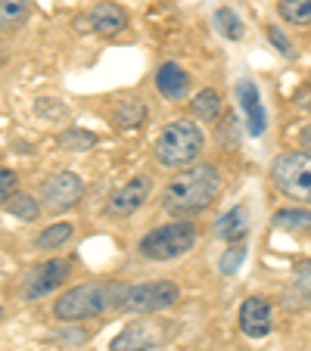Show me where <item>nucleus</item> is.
Returning a JSON list of instances; mask_svg holds the SVG:
<instances>
[{
  "label": "nucleus",
  "mask_w": 311,
  "mask_h": 351,
  "mask_svg": "<svg viewBox=\"0 0 311 351\" xmlns=\"http://www.w3.org/2000/svg\"><path fill=\"white\" fill-rule=\"evenodd\" d=\"M56 339H60V342L81 345V342H87V332L84 330H66V332H56Z\"/></svg>",
  "instance_id": "obj_29"
},
{
  "label": "nucleus",
  "mask_w": 311,
  "mask_h": 351,
  "mask_svg": "<svg viewBox=\"0 0 311 351\" xmlns=\"http://www.w3.org/2000/svg\"><path fill=\"white\" fill-rule=\"evenodd\" d=\"M156 90L165 99H184L190 90V78L178 62H162L159 72H156Z\"/></svg>",
  "instance_id": "obj_13"
},
{
  "label": "nucleus",
  "mask_w": 311,
  "mask_h": 351,
  "mask_svg": "<svg viewBox=\"0 0 311 351\" xmlns=\"http://www.w3.org/2000/svg\"><path fill=\"white\" fill-rule=\"evenodd\" d=\"M292 283H296V289L311 302V261L296 265V271H292Z\"/></svg>",
  "instance_id": "obj_27"
},
{
  "label": "nucleus",
  "mask_w": 311,
  "mask_h": 351,
  "mask_svg": "<svg viewBox=\"0 0 311 351\" xmlns=\"http://www.w3.org/2000/svg\"><path fill=\"white\" fill-rule=\"evenodd\" d=\"M193 243H196V227L187 221H172V224L152 227L150 233H143L137 252L150 261H172L190 252Z\"/></svg>",
  "instance_id": "obj_4"
},
{
  "label": "nucleus",
  "mask_w": 311,
  "mask_h": 351,
  "mask_svg": "<svg viewBox=\"0 0 311 351\" xmlns=\"http://www.w3.org/2000/svg\"><path fill=\"white\" fill-rule=\"evenodd\" d=\"M87 22H91V28L97 34H106L109 38V34H119L128 25V16L119 3H97L91 10V16H87Z\"/></svg>",
  "instance_id": "obj_14"
},
{
  "label": "nucleus",
  "mask_w": 311,
  "mask_h": 351,
  "mask_svg": "<svg viewBox=\"0 0 311 351\" xmlns=\"http://www.w3.org/2000/svg\"><path fill=\"white\" fill-rule=\"evenodd\" d=\"M205 146V134L196 121L190 119H174L165 125V131L156 137V159L165 168H184L199 159Z\"/></svg>",
  "instance_id": "obj_3"
},
{
  "label": "nucleus",
  "mask_w": 311,
  "mask_h": 351,
  "mask_svg": "<svg viewBox=\"0 0 311 351\" xmlns=\"http://www.w3.org/2000/svg\"><path fill=\"white\" fill-rule=\"evenodd\" d=\"M243 261H246V243H231V249H224V255H221V261H218V271L224 274V277H233Z\"/></svg>",
  "instance_id": "obj_25"
},
{
  "label": "nucleus",
  "mask_w": 311,
  "mask_h": 351,
  "mask_svg": "<svg viewBox=\"0 0 311 351\" xmlns=\"http://www.w3.org/2000/svg\"><path fill=\"white\" fill-rule=\"evenodd\" d=\"M143 119H146V103H143V99H137V97L122 99L119 106H115V112H113L115 128H122V131L140 128V125H143Z\"/></svg>",
  "instance_id": "obj_16"
},
{
  "label": "nucleus",
  "mask_w": 311,
  "mask_h": 351,
  "mask_svg": "<svg viewBox=\"0 0 311 351\" xmlns=\"http://www.w3.org/2000/svg\"><path fill=\"white\" fill-rule=\"evenodd\" d=\"M274 227L290 233H308L311 237V212H305V208H284V212L274 215Z\"/></svg>",
  "instance_id": "obj_20"
},
{
  "label": "nucleus",
  "mask_w": 311,
  "mask_h": 351,
  "mask_svg": "<svg viewBox=\"0 0 311 351\" xmlns=\"http://www.w3.org/2000/svg\"><path fill=\"white\" fill-rule=\"evenodd\" d=\"M268 40H271V44L277 47V50H280V53H284V56H292V47H290V40H286V34L280 32L277 25H271V28H268Z\"/></svg>",
  "instance_id": "obj_28"
},
{
  "label": "nucleus",
  "mask_w": 311,
  "mask_h": 351,
  "mask_svg": "<svg viewBox=\"0 0 311 351\" xmlns=\"http://www.w3.org/2000/svg\"><path fill=\"white\" fill-rule=\"evenodd\" d=\"M32 16V0H0V32H16Z\"/></svg>",
  "instance_id": "obj_17"
},
{
  "label": "nucleus",
  "mask_w": 311,
  "mask_h": 351,
  "mask_svg": "<svg viewBox=\"0 0 311 351\" xmlns=\"http://www.w3.org/2000/svg\"><path fill=\"white\" fill-rule=\"evenodd\" d=\"M7 212L16 215V218H22V221H34L41 215V206H38V199L28 196V193H16V196L7 202Z\"/></svg>",
  "instance_id": "obj_24"
},
{
  "label": "nucleus",
  "mask_w": 311,
  "mask_h": 351,
  "mask_svg": "<svg viewBox=\"0 0 311 351\" xmlns=\"http://www.w3.org/2000/svg\"><path fill=\"white\" fill-rule=\"evenodd\" d=\"M165 339H168V326L165 324L137 320V324H128L125 330L113 339L109 348L113 351H152V348H159Z\"/></svg>",
  "instance_id": "obj_9"
},
{
  "label": "nucleus",
  "mask_w": 311,
  "mask_h": 351,
  "mask_svg": "<svg viewBox=\"0 0 311 351\" xmlns=\"http://www.w3.org/2000/svg\"><path fill=\"white\" fill-rule=\"evenodd\" d=\"M97 134L87 131V128H66V131L56 137V143H60V149H66V153H87V149H93L97 146Z\"/></svg>",
  "instance_id": "obj_19"
},
{
  "label": "nucleus",
  "mask_w": 311,
  "mask_h": 351,
  "mask_svg": "<svg viewBox=\"0 0 311 351\" xmlns=\"http://www.w3.org/2000/svg\"><path fill=\"white\" fill-rule=\"evenodd\" d=\"M221 190V174L215 165H190L178 171L162 190V208L172 215L203 212L215 202Z\"/></svg>",
  "instance_id": "obj_1"
},
{
  "label": "nucleus",
  "mask_w": 311,
  "mask_h": 351,
  "mask_svg": "<svg viewBox=\"0 0 311 351\" xmlns=\"http://www.w3.org/2000/svg\"><path fill=\"white\" fill-rule=\"evenodd\" d=\"M16 186H19V178L10 168H0V206H7L10 199L16 196Z\"/></svg>",
  "instance_id": "obj_26"
},
{
  "label": "nucleus",
  "mask_w": 311,
  "mask_h": 351,
  "mask_svg": "<svg viewBox=\"0 0 311 351\" xmlns=\"http://www.w3.org/2000/svg\"><path fill=\"white\" fill-rule=\"evenodd\" d=\"M150 190H152V180L146 178V174H137V178H131L122 190L113 193V199H109V212H113L115 218H128V215H134L146 199H150Z\"/></svg>",
  "instance_id": "obj_10"
},
{
  "label": "nucleus",
  "mask_w": 311,
  "mask_h": 351,
  "mask_svg": "<svg viewBox=\"0 0 311 351\" xmlns=\"http://www.w3.org/2000/svg\"><path fill=\"white\" fill-rule=\"evenodd\" d=\"M84 196V180L75 171H56L41 184V199L50 212H69Z\"/></svg>",
  "instance_id": "obj_7"
},
{
  "label": "nucleus",
  "mask_w": 311,
  "mask_h": 351,
  "mask_svg": "<svg viewBox=\"0 0 311 351\" xmlns=\"http://www.w3.org/2000/svg\"><path fill=\"white\" fill-rule=\"evenodd\" d=\"M128 295L125 283H115V280H103V283H81L75 289L62 292L54 305V317L75 324V320H87V317H100V314H109L113 308H122Z\"/></svg>",
  "instance_id": "obj_2"
},
{
  "label": "nucleus",
  "mask_w": 311,
  "mask_h": 351,
  "mask_svg": "<svg viewBox=\"0 0 311 351\" xmlns=\"http://www.w3.org/2000/svg\"><path fill=\"white\" fill-rule=\"evenodd\" d=\"M215 233H218L224 243H243L249 237V212L243 206H233L231 212H224L215 221Z\"/></svg>",
  "instance_id": "obj_15"
},
{
  "label": "nucleus",
  "mask_w": 311,
  "mask_h": 351,
  "mask_svg": "<svg viewBox=\"0 0 311 351\" xmlns=\"http://www.w3.org/2000/svg\"><path fill=\"white\" fill-rule=\"evenodd\" d=\"M271 178L284 196L311 202V156L308 153H284L274 159Z\"/></svg>",
  "instance_id": "obj_5"
},
{
  "label": "nucleus",
  "mask_w": 311,
  "mask_h": 351,
  "mask_svg": "<svg viewBox=\"0 0 311 351\" xmlns=\"http://www.w3.org/2000/svg\"><path fill=\"white\" fill-rule=\"evenodd\" d=\"M69 274H72V265H69L66 258H50V261H44V265L32 267V271L25 274L22 292H25V298H32V302L34 298H44L54 289H60V286L69 280Z\"/></svg>",
  "instance_id": "obj_8"
},
{
  "label": "nucleus",
  "mask_w": 311,
  "mask_h": 351,
  "mask_svg": "<svg viewBox=\"0 0 311 351\" xmlns=\"http://www.w3.org/2000/svg\"><path fill=\"white\" fill-rule=\"evenodd\" d=\"M0 317H3V308H0Z\"/></svg>",
  "instance_id": "obj_30"
},
{
  "label": "nucleus",
  "mask_w": 311,
  "mask_h": 351,
  "mask_svg": "<svg viewBox=\"0 0 311 351\" xmlns=\"http://www.w3.org/2000/svg\"><path fill=\"white\" fill-rule=\"evenodd\" d=\"M240 330H243L249 339H265L268 332L274 330V324H271V305H268V298L249 295L243 305H240Z\"/></svg>",
  "instance_id": "obj_11"
},
{
  "label": "nucleus",
  "mask_w": 311,
  "mask_h": 351,
  "mask_svg": "<svg viewBox=\"0 0 311 351\" xmlns=\"http://www.w3.org/2000/svg\"><path fill=\"white\" fill-rule=\"evenodd\" d=\"M215 25H218V32L224 34L227 40H240V38H243V22H240V16L233 13L231 7L215 10Z\"/></svg>",
  "instance_id": "obj_23"
},
{
  "label": "nucleus",
  "mask_w": 311,
  "mask_h": 351,
  "mask_svg": "<svg viewBox=\"0 0 311 351\" xmlns=\"http://www.w3.org/2000/svg\"><path fill=\"white\" fill-rule=\"evenodd\" d=\"M277 13L290 25H311V0H280Z\"/></svg>",
  "instance_id": "obj_22"
},
{
  "label": "nucleus",
  "mask_w": 311,
  "mask_h": 351,
  "mask_svg": "<svg viewBox=\"0 0 311 351\" xmlns=\"http://www.w3.org/2000/svg\"><path fill=\"white\" fill-rule=\"evenodd\" d=\"M181 298V289L174 280H150V283L128 286V295L122 302V311L128 314H156L172 308Z\"/></svg>",
  "instance_id": "obj_6"
},
{
  "label": "nucleus",
  "mask_w": 311,
  "mask_h": 351,
  "mask_svg": "<svg viewBox=\"0 0 311 351\" xmlns=\"http://www.w3.org/2000/svg\"><path fill=\"white\" fill-rule=\"evenodd\" d=\"M237 99H240V109H243V115H246V131H249L252 137H262L268 128V112H265V106H262L255 81H249V78L237 81Z\"/></svg>",
  "instance_id": "obj_12"
},
{
  "label": "nucleus",
  "mask_w": 311,
  "mask_h": 351,
  "mask_svg": "<svg viewBox=\"0 0 311 351\" xmlns=\"http://www.w3.org/2000/svg\"><path fill=\"white\" fill-rule=\"evenodd\" d=\"M75 233V227L69 224V221H60V224H50L47 230L38 233V239H34V249H56V245L69 243Z\"/></svg>",
  "instance_id": "obj_21"
},
{
  "label": "nucleus",
  "mask_w": 311,
  "mask_h": 351,
  "mask_svg": "<svg viewBox=\"0 0 311 351\" xmlns=\"http://www.w3.org/2000/svg\"><path fill=\"white\" fill-rule=\"evenodd\" d=\"M190 112H193V119H199V121H215L221 115V97H218V90H212V87L199 90L196 97L190 99Z\"/></svg>",
  "instance_id": "obj_18"
}]
</instances>
